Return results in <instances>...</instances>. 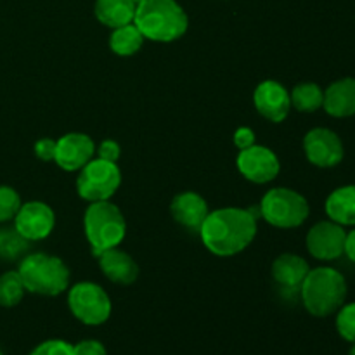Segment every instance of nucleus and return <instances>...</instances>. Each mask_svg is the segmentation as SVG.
Listing matches in <instances>:
<instances>
[{
    "instance_id": "obj_1",
    "label": "nucleus",
    "mask_w": 355,
    "mask_h": 355,
    "mask_svg": "<svg viewBox=\"0 0 355 355\" xmlns=\"http://www.w3.org/2000/svg\"><path fill=\"white\" fill-rule=\"evenodd\" d=\"M200 236L214 255H238L255 239L257 218L243 208H220L208 214L200 227Z\"/></svg>"
},
{
    "instance_id": "obj_2",
    "label": "nucleus",
    "mask_w": 355,
    "mask_h": 355,
    "mask_svg": "<svg viewBox=\"0 0 355 355\" xmlns=\"http://www.w3.org/2000/svg\"><path fill=\"white\" fill-rule=\"evenodd\" d=\"M134 24L144 38L168 44L186 33L189 19L175 0H144L135 9Z\"/></svg>"
},
{
    "instance_id": "obj_3",
    "label": "nucleus",
    "mask_w": 355,
    "mask_h": 355,
    "mask_svg": "<svg viewBox=\"0 0 355 355\" xmlns=\"http://www.w3.org/2000/svg\"><path fill=\"white\" fill-rule=\"evenodd\" d=\"M302 302L315 318H328L335 314L347 298V281L331 267H318L309 270L300 286Z\"/></svg>"
},
{
    "instance_id": "obj_4",
    "label": "nucleus",
    "mask_w": 355,
    "mask_h": 355,
    "mask_svg": "<svg viewBox=\"0 0 355 355\" xmlns=\"http://www.w3.org/2000/svg\"><path fill=\"white\" fill-rule=\"evenodd\" d=\"M17 274L21 276L26 291L58 297L69 286V269L59 257L47 253L24 255L19 262Z\"/></svg>"
},
{
    "instance_id": "obj_5",
    "label": "nucleus",
    "mask_w": 355,
    "mask_h": 355,
    "mask_svg": "<svg viewBox=\"0 0 355 355\" xmlns=\"http://www.w3.org/2000/svg\"><path fill=\"white\" fill-rule=\"evenodd\" d=\"M83 229L96 257L116 248L127 234V222L116 205L107 201H94L83 215Z\"/></svg>"
},
{
    "instance_id": "obj_6",
    "label": "nucleus",
    "mask_w": 355,
    "mask_h": 355,
    "mask_svg": "<svg viewBox=\"0 0 355 355\" xmlns=\"http://www.w3.org/2000/svg\"><path fill=\"white\" fill-rule=\"evenodd\" d=\"M307 200L300 193L288 187H274L267 191L260 203V215L267 224L279 229L300 227L309 217Z\"/></svg>"
},
{
    "instance_id": "obj_7",
    "label": "nucleus",
    "mask_w": 355,
    "mask_h": 355,
    "mask_svg": "<svg viewBox=\"0 0 355 355\" xmlns=\"http://www.w3.org/2000/svg\"><path fill=\"white\" fill-rule=\"evenodd\" d=\"M121 186V172L116 163L90 159L76 179V191L85 201H107Z\"/></svg>"
},
{
    "instance_id": "obj_8",
    "label": "nucleus",
    "mask_w": 355,
    "mask_h": 355,
    "mask_svg": "<svg viewBox=\"0 0 355 355\" xmlns=\"http://www.w3.org/2000/svg\"><path fill=\"white\" fill-rule=\"evenodd\" d=\"M68 305L71 314L87 326H99L111 315L110 295L99 284L83 283L75 284L68 293Z\"/></svg>"
},
{
    "instance_id": "obj_9",
    "label": "nucleus",
    "mask_w": 355,
    "mask_h": 355,
    "mask_svg": "<svg viewBox=\"0 0 355 355\" xmlns=\"http://www.w3.org/2000/svg\"><path fill=\"white\" fill-rule=\"evenodd\" d=\"M304 151L309 162L319 168H331L342 163L343 142L338 134L329 128H312L304 137Z\"/></svg>"
},
{
    "instance_id": "obj_10",
    "label": "nucleus",
    "mask_w": 355,
    "mask_h": 355,
    "mask_svg": "<svg viewBox=\"0 0 355 355\" xmlns=\"http://www.w3.org/2000/svg\"><path fill=\"white\" fill-rule=\"evenodd\" d=\"M55 225V214L44 201H28L21 205L14 217V227L28 241H40L51 236Z\"/></svg>"
},
{
    "instance_id": "obj_11",
    "label": "nucleus",
    "mask_w": 355,
    "mask_h": 355,
    "mask_svg": "<svg viewBox=\"0 0 355 355\" xmlns=\"http://www.w3.org/2000/svg\"><path fill=\"white\" fill-rule=\"evenodd\" d=\"M345 238L343 225L333 220L318 222L307 234V250L314 259L331 262L345 252Z\"/></svg>"
},
{
    "instance_id": "obj_12",
    "label": "nucleus",
    "mask_w": 355,
    "mask_h": 355,
    "mask_svg": "<svg viewBox=\"0 0 355 355\" xmlns=\"http://www.w3.org/2000/svg\"><path fill=\"white\" fill-rule=\"evenodd\" d=\"M238 170L246 180L255 184H267L279 173L281 165L274 151L266 146H255L241 149L238 155Z\"/></svg>"
},
{
    "instance_id": "obj_13",
    "label": "nucleus",
    "mask_w": 355,
    "mask_h": 355,
    "mask_svg": "<svg viewBox=\"0 0 355 355\" xmlns=\"http://www.w3.org/2000/svg\"><path fill=\"white\" fill-rule=\"evenodd\" d=\"M96 149L89 135L71 132L55 141L54 162L66 172H78L94 158Z\"/></svg>"
},
{
    "instance_id": "obj_14",
    "label": "nucleus",
    "mask_w": 355,
    "mask_h": 355,
    "mask_svg": "<svg viewBox=\"0 0 355 355\" xmlns=\"http://www.w3.org/2000/svg\"><path fill=\"white\" fill-rule=\"evenodd\" d=\"M253 103L257 111L274 123H281L291 110L290 92L276 80H266L260 83L253 94Z\"/></svg>"
},
{
    "instance_id": "obj_15",
    "label": "nucleus",
    "mask_w": 355,
    "mask_h": 355,
    "mask_svg": "<svg viewBox=\"0 0 355 355\" xmlns=\"http://www.w3.org/2000/svg\"><path fill=\"white\" fill-rule=\"evenodd\" d=\"M170 210H172V217L175 218V222H179L184 227L193 229V231H200L201 224L210 214L207 200L194 191L177 194L170 205Z\"/></svg>"
},
{
    "instance_id": "obj_16",
    "label": "nucleus",
    "mask_w": 355,
    "mask_h": 355,
    "mask_svg": "<svg viewBox=\"0 0 355 355\" xmlns=\"http://www.w3.org/2000/svg\"><path fill=\"white\" fill-rule=\"evenodd\" d=\"M97 259H99V266L104 276L113 283L132 284L139 277V267L135 260L128 253L118 250V246L101 253Z\"/></svg>"
},
{
    "instance_id": "obj_17",
    "label": "nucleus",
    "mask_w": 355,
    "mask_h": 355,
    "mask_svg": "<svg viewBox=\"0 0 355 355\" xmlns=\"http://www.w3.org/2000/svg\"><path fill=\"white\" fill-rule=\"evenodd\" d=\"M322 107L335 118H349L355 114V78H342L333 82L324 90Z\"/></svg>"
},
{
    "instance_id": "obj_18",
    "label": "nucleus",
    "mask_w": 355,
    "mask_h": 355,
    "mask_svg": "<svg viewBox=\"0 0 355 355\" xmlns=\"http://www.w3.org/2000/svg\"><path fill=\"white\" fill-rule=\"evenodd\" d=\"M309 263L293 253H283L272 263V277L277 284L288 290H297L307 277Z\"/></svg>"
},
{
    "instance_id": "obj_19",
    "label": "nucleus",
    "mask_w": 355,
    "mask_h": 355,
    "mask_svg": "<svg viewBox=\"0 0 355 355\" xmlns=\"http://www.w3.org/2000/svg\"><path fill=\"white\" fill-rule=\"evenodd\" d=\"M135 9L137 6L132 0H96L94 6V12L99 23L111 30L134 23Z\"/></svg>"
},
{
    "instance_id": "obj_20",
    "label": "nucleus",
    "mask_w": 355,
    "mask_h": 355,
    "mask_svg": "<svg viewBox=\"0 0 355 355\" xmlns=\"http://www.w3.org/2000/svg\"><path fill=\"white\" fill-rule=\"evenodd\" d=\"M329 220L340 225H355V186H343L333 191L326 200Z\"/></svg>"
},
{
    "instance_id": "obj_21",
    "label": "nucleus",
    "mask_w": 355,
    "mask_h": 355,
    "mask_svg": "<svg viewBox=\"0 0 355 355\" xmlns=\"http://www.w3.org/2000/svg\"><path fill=\"white\" fill-rule=\"evenodd\" d=\"M144 44V35L141 33L134 23L125 24V26L114 28L110 37L111 51L121 58H128L139 52V49Z\"/></svg>"
},
{
    "instance_id": "obj_22",
    "label": "nucleus",
    "mask_w": 355,
    "mask_h": 355,
    "mask_svg": "<svg viewBox=\"0 0 355 355\" xmlns=\"http://www.w3.org/2000/svg\"><path fill=\"white\" fill-rule=\"evenodd\" d=\"M291 106L297 107L302 113H314L321 110L324 103V90L312 82L298 83L290 92Z\"/></svg>"
},
{
    "instance_id": "obj_23",
    "label": "nucleus",
    "mask_w": 355,
    "mask_h": 355,
    "mask_svg": "<svg viewBox=\"0 0 355 355\" xmlns=\"http://www.w3.org/2000/svg\"><path fill=\"white\" fill-rule=\"evenodd\" d=\"M28 250H30V241L24 239L16 231V227L0 229V259L6 262L21 260Z\"/></svg>"
},
{
    "instance_id": "obj_24",
    "label": "nucleus",
    "mask_w": 355,
    "mask_h": 355,
    "mask_svg": "<svg viewBox=\"0 0 355 355\" xmlns=\"http://www.w3.org/2000/svg\"><path fill=\"white\" fill-rule=\"evenodd\" d=\"M24 288L21 276L17 274V270H10L0 276V305L2 307H14V305L19 304L24 297Z\"/></svg>"
},
{
    "instance_id": "obj_25",
    "label": "nucleus",
    "mask_w": 355,
    "mask_h": 355,
    "mask_svg": "<svg viewBox=\"0 0 355 355\" xmlns=\"http://www.w3.org/2000/svg\"><path fill=\"white\" fill-rule=\"evenodd\" d=\"M21 198L12 187L0 186V224L14 220L21 208Z\"/></svg>"
},
{
    "instance_id": "obj_26",
    "label": "nucleus",
    "mask_w": 355,
    "mask_h": 355,
    "mask_svg": "<svg viewBox=\"0 0 355 355\" xmlns=\"http://www.w3.org/2000/svg\"><path fill=\"white\" fill-rule=\"evenodd\" d=\"M336 329L340 336L347 342L355 343V302L354 304L342 305L336 315Z\"/></svg>"
},
{
    "instance_id": "obj_27",
    "label": "nucleus",
    "mask_w": 355,
    "mask_h": 355,
    "mask_svg": "<svg viewBox=\"0 0 355 355\" xmlns=\"http://www.w3.org/2000/svg\"><path fill=\"white\" fill-rule=\"evenodd\" d=\"M30 355H75V349L64 340H47L31 350Z\"/></svg>"
},
{
    "instance_id": "obj_28",
    "label": "nucleus",
    "mask_w": 355,
    "mask_h": 355,
    "mask_svg": "<svg viewBox=\"0 0 355 355\" xmlns=\"http://www.w3.org/2000/svg\"><path fill=\"white\" fill-rule=\"evenodd\" d=\"M96 153H97V158L106 159V162L116 163L118 159H120L121 149H120V144H118V142L103 141V142H101L99 148L96 149Z\"/></svg>"
},
{
    "instance_id": "obj_29",
    "label": "nucleus",
    "mask_w": 355,
    "mask_h": 355,
    "mask_svg": "<svg viewBox=\"0 0 355 355\" xmlns=\"http://www.w3.org/2000/svg\"><path fill=\"white\" fill-rule=\"evenodd\" d=\"M75 355H107L106 347L97 340H83V342L73 345Z\"/></svg>"
},
{
    "instance_id": "obj_30",
    "label": "nucleus",
    "mask_w": 355,
    "mask_h": 355,
    "mask_svg": "<svg viewBox=\"0 0 355 355\" xmlns=\"http://www.w3.org/2000/svg\"><path fill=\"white\" fill-rule=\"evenodd\" d=\"M35 155H37L38 159L42 162H52L55 156V141L54 139H40L35 144Z\"/></svg>"
},
{
    "instance_id": "obj_31",
    "label": "nucleus",
    "mask_w": 355,
    "mask_h": 355,
    "mask_svg": "<svg viewBox=\"0 0 355 355\" xmlns=\"http://www.w3.org/2000/svg\"><path fill=\"white\" fill-rule=\"evenodd\" d=\"M234 144L236 148L241 151V149L252 148L255 144V134H253L252 128L248 127H241L234 132Z\"/></svg>"
},
{
    "instance_id": "obj_32",
    "label": "nucleus",
    "mask_w": 355,
    "mask_h": 355,
    "mask_svg": "<svg viewBox=\"0 0 355 355\" xmlns=\"http://www.w3.org/2000/svg\"><path fill=\"white\" fill-rule=\"evenodd\" d=\"M345 253L350 260L355 263V229L354 231L347 232V238H345Z\"/></svg>"
},
{
    "instance_id": "obj_33",
    "label": "nucleus",
    "mask_w": 355,
    "mask_h": 355,
    "mask_svg": "<svg viewBox=\"0 0 355 355\" xmlns=\"http://www.w3.org/2000/svg\"><path fill=\"white\" fill-rule=\"evenodd\" d=\"M132 2H134L135 6H139V3H141V2H144V0H132Z\"/></svg>"
},
{
    "instance_id": "obj_34",
    "label": "nucleus",
    "mask_w": 355,
    "mask_h": 355,
    "mask_svg": "<svg viewBox=\"0 0 355 355\" xmlns=\"http://www.w3.org/2000/svg\"><path fill=\"white\" fill-rule=\"evenodd\" d=\"M350 355H355V343H354V347H352V350H350Z\"/></svg>"
},
{
    "instance_id": "obj_35",
    "label": "nucleus",
    "mask_w": 355,
    "mask_h": 355,
    "mask_svg": "<svg viewBox=\"0 0 355 355\" xmlns=\"http://www.w3.org/2000/svg\"><path fill=\"white\" fill-rule=\"evenodd\" d=\"M0 355H3V354H2V350H0Z\"/></svg>"
}]
</instances>
